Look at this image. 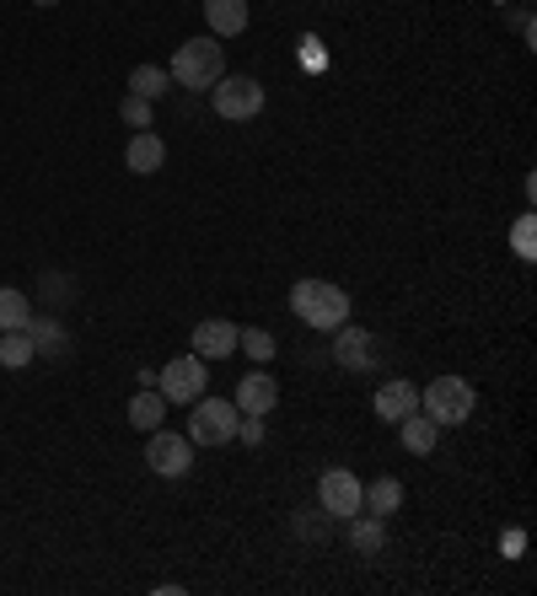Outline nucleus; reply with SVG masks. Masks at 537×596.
Returning a JSON list of instances; mask_svg holds the SVG:
<instances>
[{
    "label": "nucleus",
    "mask_w": 537,
    "mask_h": 596,
    "mask_svg": "<svg viewBox=\"0 0 537 596\" xmlns=\"http://www.w3.org/2000/svg\"><path fill=\"white\" fill-rule=\"evenodd\" d=\"M500 548H506V554H521V548H527V537H521V533H506V537H500Z\"/></svg>",
    "instance_id": "obj_28"
},
{
    "label": "nucleus",
    "mask_w": 537,
    "mask_h": 596,
    "mask_svg": "<svg viewBox=\"0 0 537 596\" xmlns=\"http://www.w3.org/2000/svg\"><path fill=\"white\" fill-rule=\"evenodd\" d=\"M291 533H296V537H306V543H323V537L333 533V516H329V510H323V506H318V510H301L296 521H291Z\"/></svg>",
    "instance_id": "obj_23"
},
{
    "label": "nucleus",
    "mask_w": 537,
    "mask_h": 596,
    "mask_svg": "<svg viewBox=\"0 0 537 596\" xmlns=\"http://www.w3.org/2000/svg\"><path fill=\"white\" fill-rule=\"evenodd\" d=\"M28 323H32V301L22 291H11V285H0V333L28 329Z\"/></svg>",
    "instance_id": "obj_19"
},
{
    "label": "nucleus",
    "mask_w": 537,
    "mask_h": 596,
    "mask_svg": "<svg viewBox=\"0 0 537 596\" xmlns=\"http://www.w3.org/2000/svg\"><path fill=\"white\" fill-rule=\"evenodd\" d=\"M209 102H215V114L226 124H247L264 114V81H253V76H221L215 87H209Z\"/></svg>",
    "instance_id": "obj_5"
},
{
    "label": "nucleus",
    "mask_w": 537,
    "mask_h": 596,
    "mask_svg": "<svg viewBox=\"0 0 537 596\" xmlns=\"http://www.w3.org/2000/svg\"><path fill=\"white\" fill-rule=\"evenodd\" d=\"M291 312H296L306 329L333 333L339 323H350V296H344V285H333V280H296V285H291Z\"/></svg>",
    "instance_id": "obj_1"
},
{
    "label": "nucleus",
    "mask_w": 537,
    "mask_h": 596,
    "mask_svg": "<svg viewBox=\"0 0 537 596\" xmlns=\"http://www.w3.org/2000/svg\"><path fill=\"white\" fill-rule=\"evenodd\" d=\"M146 468L162 478H183L194 468V441L178 436V430H150L146 441Z\"/></svg>",
    "instance_id": "obj_7"
},
{
    "label": "nucleus",
    "mask_w": 537,
    "mask_h": 596,
    "mask_svg": "<svg viewBox=\"0 0 537 596\" xmlns=\"http://www.w3.org/2000/svg\"><path fill=\"white\" fill-rule=\"evenodd\" d=\"M318 506L329 510L333 521H350V516L365 510V483L350 468H329V473L318 478Z\"/></svg>",
    "instance_id": "obj_6"
},
{
    "label": "nucleus",
    "mask_w": 537,
    "mask_h": 596,
    "mask_svg": "<svg viewBox=\"0 0 537 596\" xmlns=\"http://www.w3.org/2000/svg\"><path fill=\"white\" fill-rule=\"evenodd\" d=\"M173 87H188V91H209L221 76H226V49L215 38H183L173 65H167Z\"/></svg>",
    "instance_id": "obj_2"
},
{
    "label": "nucleus",
    "mask_w": 537,
    "mask_h": 596,
    "mask_svg": "<svg viewBox=\"0 0 537 596\" xmlns=\"http://www.w3.org/2000/svg\"><path fill=\"white\" fill-rule=\"evenodd\" d=\"M398 441H403V451H414V457H430L436 441H441V424L424 414V409H414V414L398 419Z\"/></svg>",
    "instance_id": "obj_14"
},
{
    "label": "nucleus",
    "mask_w": 537,
    "mask_h": 596,
    "mask_svg": "<svg viewBox=\"0 0 537 596\" xmlns=\"http://www.w3.org/2000/svg\"><path fill=\"white\" fill-rule=\"evenodd\" d=\"M167 87H173V76H167L162 65H135V70H129V91L146 97V102H156Z\"/></svg>",
    "instance_id": "obj_20"
},
{
    "label": "nucleus",
    "mask_w": 537,
    "mask_h": 596,
    "mask_svg": "<svg viewBox=\"0 0 537 596\" xmlns=\"http://www.w3.org/2000/svg\"><path fill=\"white\" fill-rule=\"evenodd\" d=\"M28 333H32V350H38V355H65V344H70L65 323H55V317H32Z\"/></svg>",
    "instance_id": "obj_18"
},
{
    "label": "nucleus",
    "mask_w": 537,
    "mask_h": 596,
    "mask_svg": "<svg viewBox=\"0 0 537 596\" xmlns=\"http://www.w3.org/2000/svg\"><path fill=\"white\" fill-rule=\"evenodd\" d=\"M209 38H237L247 32V0H205Z\"/></svg>",
    "instance_id": "obj_15"
},
{
    "label": "nucleus",
    "mask_w": 537,
    "mask_h": 596,
    "mask_svg": "<svg viewBox=\"0 0 537 596\" xmlns=\"http://www.w3.org/2000/svg\"><path fill=\"white\" fill-rule=\"evenodd\" d=\"M237 441H242V447H264V419H258V414H242Z\"/></svg>",
    "instance_id": "obj_27"
},
{
    "label": "nucleus",
    "mask_w": 537,
    "mask_h": 596,
    "mask_svg": "<svg viewBox=\"0 0 537 596\" xmlns=\"http://www.w3.org/2000/svg\"><path fill=\"white\" fill-rule=\"evenodd\" d=\"M32 6H60V0H32Z\"/></svg>",
    "instance_id": "obj_29"
},
{
    "label": "nucleus",
    "mask_w": 537,
    "mask_h": 596,
    "mask_svg": "<svg viewBox=\"0 0 537 596\" xmlns=\"http://www.w3.org/2000/svg\"><path fill=\"white\" fill-rule=\"evenodd\" d=\"M162 419H167V398H162V392H135L129 424H135V430H162Z\"/></svg>",
    "instance_id": "obj_17"
},
{
    "label": "nucleus",
    "mask_w": 537,
    "mask_h": 596,
    "mask_svg": "<svg viewBox=\"0 0 537 596\" xmlns=\"http://www.w3.org/2000/svg\"><path fill=\"white\" fill-rule=\"evenodd\" d=\"M371 409H377V419L398 424L403 414H414V409H419V388H414V382H403V377H392V382H382V388H377Z\"/></svg>",
    "instance_id": "obj_13"
},
{
    "label": "nucleus",
    "mask_w": 537,
    "mask_h": 596,
    "mask_svg": "<svg viewBox=\"0 0 537 596\" xmlns=\"http://www.w3.org/2000/svg\"><path fill=\"white\" fill-rule=\"evenodd\" d=\"M162 162H167V140L156 129H135V140L124 146V167L150 178V173H162Z\"/></svg>",
    "instance_id": "obj_12"
},
{
    "label": "nucleus",
    "mask_w": 537,
    "mask_h": 596,
    "mask_svg": "<svg viewBox=\"0 0 537 596\" xmlns=\"http://www.w3.org/2000/svg\"><path fill=\"white\" fill-rule=\"evenodd\" d=\"M419 409L436 419L441 430H447V424H468L478 409V392L468 377H436L430 388H419Z\"/></svg>",
    "instance_id": "obj_3"
},
{
    "label": "nucleus",
    "mask_w": 537,
    "mask_h": 596,
    "mask_svg": "<svg viewBox=\"0 0 537 596\" xmlns=\"http://www.w3.org/2000/svg\"><path fill=\"white\" fill-rule=\"evenodd\" d=\"M237 350H247L253 360H274L280 344H274V333L268 329H247V333H237Z\"/></svg>",
    "instance_id": "obj_24"
},
{
    "label": "nucleus",
    "mask_w": 537,
    "mask_h": 596,
    "mask_svg": "<svg viewBox=\"0 0 537 596\" xmlns=\"http://www.w3.org/2000/svg\"><path fill=\"white\" fill-rule=\"evenodd\" d=\"M377 360H382L377 333L350 329V323H339V329H333V365H344V371H371Z\"/></svg>",
    "instance_id": "obj_9"
},
{
    "label": "nucleus",
    "mask_w": 537,
    "mask_h": 596,
    "mask_svg": "<svg viewBox=\"0 0 537 596\" xmlns=\"http://www.w3.org/2000/svg\"><path fill=\"white\" fill-rule=\"evenodd\" d=\"M38 355L32 350V333L28 329H11V333H0V365H11V371H22L28 360Z\"/></svg>",
    "instance_id": "obj_22"
},
{
    "label": "nucleus",
    "mask_w": 537,
    "mask_h": 596,
    "mask_svg": "<svg viewBox=\"0 0 537 596\" xmlns=\"http://www.w3.org/2000/svg\"><path fill=\"white\" fill-rule=\"evenodd\" d=\"M237 403L232 398H194V414H188V441L194 447H226V441H237Z\"/></svg>",
    "instance_id": "obj_4"
},
{
    "label": "nucleus",
    "mask_w": 537,
    "mask_h": 596,
    "mask_svg": "<svg viewBox=\"0 0 537 596\" xmlns=\"http://www.w3.org/2000/svg\"><path fill=\"white\" fill-rule=\"evenodd\" d=\"M350 548H355L360 559H377V554L388 548V527H382V516H350Z\"/></svg>",
    "instance_id": "obj_16"
},
{
    "label": "nucleus",
    "mask_w": 537,
    "mask_h": 596,
    "mask_svg": "<svg viewBox=\"0 0 537 596\" xmlns=\"http://www.w3.org/2000/svg\"><path fill=\"white\" fill-rule=\"evenodd\" d=\"M205 388H209V377H205V360L199 355H178L162 365V398H167V403H194Z\"/></svg>",
    "instance_id": "obj_8"
},
{
    "label": "nucleus",
    "mask_w": 537,
    "mask_h": 596,
    "mask_svg": "<svg viewBox=\"0 0 537 596\" xmlns=\"http://www.w3.org/2000/svg\"><path fill=\"white\" fill-rule=\"evenodd\" d=\"M237 323H226V317H205V323H199V329H194V339H188V344H194V355L199 360H226L232 355V350H237Z\"/></svg>",
    "instance_id": "obj_10"
},
{
    "label": "nucleus",
    "mask_w": 537,
    "mask_h": 596,
    "mask_svg": "<svg viewBox=\"0 0 537 596\" xmlns=\"http://www.w3.org/2000/svg\"><path fill=\"white\" fill-rule=\"evenodd\" d=\"M398 506H403V483H398V478H377V483L365 489V510H371V516H392Z\"/></svg>",
    "instance_id": "obj_21"
},
{
    "label": "nucleus",
    "mask_w": 537,
    "mask_h": 596,
    "mask_svg": "<svg viewBox=\"0 0 537 596\" xmlns=\"http://www.w3.org/2000/svg\"><path fill=\"white\" fill-rule=\"evenodd\" d=\"M119 119L129 124V129H150V102H146V97H135V91H129V97L119 102Z\"/></svg>",
    "instance_id": "obj_25"
},
{
    "label": "nucleus",
    "mask_w": 537,
    "mask_h": 596,
    "mask_svg": "<svg viewBox=\"0 0 537 596\" xmlns=\"http://www.w3.org/2000/svg\"><path fill=\"white\" fill-rule=\"evenodd\" d=\"M510 247H516V258H533V215H521V221H516Z\"/></svg>",
    "instance_id": "obj_26"
},
{
    "label": "nucleus",
    "mask_w": 537,
    "mask_h": 596,
    "mask_svg": "<svg viewBox=\"0 0 537 596\" xmlns=\"http://www.w3.org/2000/svg\"><path fill=\"white\" fill-rule=\"evenodd\" d=\"M232 403H237V414H258V419H264L268 409L280 403V382H274L268 371H247V377L237 382V398H232Z\"/></svg>",
    "instance_id": "obj_11"
}]
</instances>
